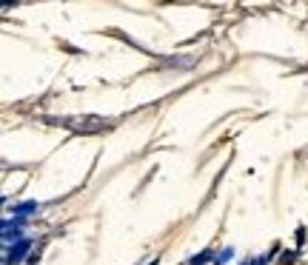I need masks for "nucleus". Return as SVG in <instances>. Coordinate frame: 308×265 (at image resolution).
I'll use <instances>...</instances> for the list:
<instances>
[{
    "label": "nucleus",
    "instance_id": "obj_1",
    "mask_svg": "<svg viewBox=\"0 0 308 265\" xmlns=\"http://www.w3.org/2000/svg\"><path fill=\"white\" fill-rule=\"evenodd\" d=\"M63 126H69L71 132H86V134H92V132H100V129H106L109 123L106 120H86V117H69V120H63Z\"/></svg>",
    "mask_w": 308,
    "mask_h": 265
}]
</instances>
